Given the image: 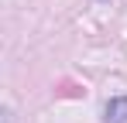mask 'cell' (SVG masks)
<instances>
[{"label":"cell","mask_w":127,"mask_h":123,"mask_svg":"<svg viewBox=\"0 0 127 123\" xmlns=\"http://www.w3.org/2000/svg\"><path fill=\"white\" fill-rule=\"evenodd\" d=\"M103 123H127V96H117V99L106 102Z\"/></svg>","instance_id":"obj_1"}]
</instances>
